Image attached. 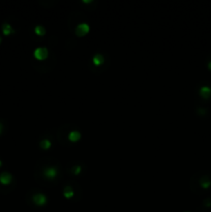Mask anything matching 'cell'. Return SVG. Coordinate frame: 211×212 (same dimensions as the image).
I'll return each mask as SVG.
<instances>
[{"mask_svg": "<svg viewBox=\"0 0 211 212\" xmlns=\"http://www.w3.org/2000/svg\"><path fill=\"white\" fill-rule=\"evenodd\" d=\"M0 42H1V37H0Z\"/></svg>", "mask_w": 211, "mask_h": 212, "instance_id": "2e32d148", "label": "cell"}, {"mask_svg": "<svg viewBox=\"0 0 211 212\" xmlns=\"http://www.w3.org/2000/svg\"><path fill=\"white\" fill-rule=\"evenodd\" d=\"M1 166H2V161H1V160H0V167H1Z\"/></svg>", "mask_w": 211, "mask_h": 212, "instance_id": "9a60e30c", "label": "cell"}, {"mask_svg": "<svg viewBox=\"0 0 211 212\" xmlns=\"http://www.w3.org/2000/svg\"><path fill=\"white\" fill-rule=\"evenodd\" d=\"M210 184H211V181L208 179V178H203V179L201 180V185L204 187V188H207V187H209L210 186Z\"/></svg>", "mask_w": 211, "mask_h": 212, "instance_id": "30bf717a", "label": "cell"}, {"mask_svg": "<svg viewBox=\"0 0 211 212\" xmlns=\"http://www.w3.org/2000/svg\"><path fill=\"white\" fill-rule=\"evenodd\" d=\"M88 31H89V25L86 23L80 24V25H78V27L76 28V33L78 35H85Z\"/></svg>", "mask_w": 211, "mask_h": 212, "instance_id": "7a4b0ae2", "label": "cell"}, {"mask_svg": "<svg viewBox=\"0 0 211 212\" xmlns=\"http://www.w3.org/2000/svg\"><path fill=\"white\" fill-rule=\"evenodd\" d=\"M33 201L34 203H36L37 205H43L46 203V197L43 196L42 193H37L33 197Z\"/></svg>", "mask_w": 211, "mask_h": 212, "instance_id": "5b68a950", "label": "cell"}, {"mask_svg": "<svg viewBox=\"0 0 211 212\" xmlns=\"http://www.w3.org/2000/svg\"><path fill=\"white\" fill-rule=\"evenodd\" d=\"M56 174H57V171H56L54 168H49V169H47V171H46V176L49 177V178H53V177L56 176Z\"/></svg>", "mask_w": 211, "mask_h": 212, "instance_id": "ba28073f", "label": "cell"}, {"mask_svg": "<svg viewBox=\"0 0 211 212\" xmlns=\"http://www.w3.org/2000/svg\"><path fill=\"white\" fill-rule=\"evenodd\" d=\"M34 30H35V33L37 34V35H44V34H45V32H46L45 28H44L43 26H36Z\"/></svg>", "mask_w": 211, "mask_h": 212, "instance_id": "8fae6325", "label": "cell"}, {"mask_svg": "<svg viewBox=\"0 0 211 212\" xmlns=\"http://www.w3.org/2000/svg\"><path fill=\"white\" fill-rule=\"evenodd\" d=\"M2 130H3V125L1 124V123H0V134L2 132Z\"/></svg>", "mask_w": 211, "mask_h": 212, "instance_id": "4fadbf2b", "label": "cell"}, {"mask_svg": "<svg viewBox=\"0 0 211 212\" xmlns=\"http://www.w3.org/2000/svg\"><path fill=\"white\" fill-rule=\"evenodd\" d=\"M80 138H81V134L79 132H71V134H69V140H71V141L77 142Z\"/></svg>", "mask_w": 211, "mask_h": 212, "instance_id": "52a82bcc", "label": "cell"}, {"mask_svg": "<svg viewBox=\"0 0 211 212\" xmlns=\"http://www.w3.org/2000/svg\"><path fill=\"white\" fill-rule=\"evenodd\" d=\"M93 62H94V64H96V65H100V64H102V62H104V57H102L100 54L95 55V56L93 57Z\"/></svg>", "mask_w": 211, "mask_h": 212, "instance_id": "9c48e42d", "label": "cell"}, {"mask_svg": "<svg viewBox=\"0 0 211 212\" xmlns=\"http://www.w3.org/2000/svg\"><path fill=\"white\" fill-rule=\"evenodd\" d=\"M208 69H211V61L208 63Z\"/></svg>", "mask_w": 211, "mask_h": 212, "instance_id": "5bb4252c", "label": "cell"}, {"mask_svg": "<svg viewBox=\"0 0 211 212\" xmlns=\"http://www.w3.org/2000/svg\"><path fill=\"white\" fill-rule=\"evenodd\" d=\"M2 31L5 35H8V34L14 32V29H12V25H10V24H7V23H4L2 25Z\"/></svg>", "mask_w": 211, "mask_h": 212, "instance_id": "8992f818", "label": "cell"}, {"mask_svg": "<svg viewBox=\"0 0 211 212\" xmlns=\"http://www.w3.org/2000/svg\"><path fill=\"white\" fill-rule=\"evenodd\" d=\"M50 145H51L50 141H48V140H44V141L40 142V146H42V148H44V149H48L50 147Z\"/></svg>", "mask_w": 211, "mask_h": 212, "instance_id": "7c38bea8", "label": "cell"}, {"mask_svg": "<svg viewBox=\"0 0 211 212\" xmlns=\"http://www.w3.org/2000/svg\"><path fill=\"white\" fill-rule=\"evenodd\" d=\"M200 94L204 97V98H208L211 95V88L208 87V86H203L200 89Z\"/></svg>", "mask_w": 211, "mask_h": 212, "instance_id": "277c9868", "label": "cell"}, {"mask_svg": "<svg viewBox=\"0 0 211 212\" xmlns=\"http://www.w3.org/2000/svg\"><path fill=\"white\" fill-rule=\"evenodd\" d=\"M12 175L10 174V173L7 172H3L0 174V182L2 184H4V185H7V184H10V181H12Z\"/></svg>", "mask_w": 211, "mask_h": 212, "instance_id": "3957f363", "label": "cell"}, {"mask_svg": "<svg viewBox=\"0 0 211 212\" xmlns=\"http://www.w3.org/2000/svg\"><path fill=\"white\" fill-rule=\"evenodd\" d=\"M34 57L38 60H44L48 57V50L46 48H37L34 51Z\"/></svg>", "mask_w": 211, "mask_h": 212, "instance_id": "6da1fadb", "label": "cell"}]
</instances>
